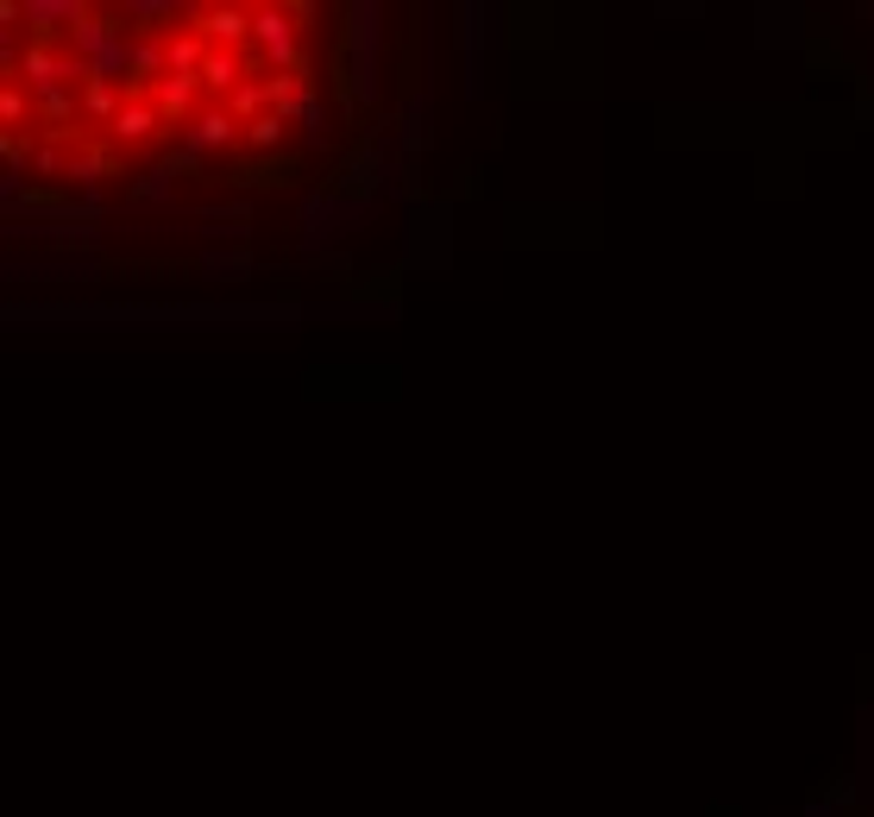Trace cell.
Listing matches in <instances>:
<instances>
[{"label":"cell","mask_w":874,"mask_h":817,"mask_svg":"<svg viewBox=\"0 0 874 817\" xmlns=\"http://www.w3.org/2000/svg\"><path fill=\"white\" fill-rule=\"evenodd\" d=\"M253 32L265 39V51H271L277 63H296V25H290V13H258Z\"/></svg>","instance_id":"cell-1"},{"label":"cell","mask_w":874,"mask_h":817,"mask_svg":"<svg viewBox=\"0 0 874 817\" xmlns=\"http://www.w3.org/2000/svg\"><path fill=\"white\" fill-rule=\"evenodd\" d=\"M202 32H208V39H227V44H239L246 32H253V20H246L239 7H214V13H202Z\"/></svg>","instance_id":"cell-2"},{"label":"cell","mask_w":874,"mask_h":817,"mask_svg":"<svg viewBox=\"0 0 874 817\" xmlns=\"http://www.w3.org/2000/svg\"><path fill=\"white\" fill-rule=\"evenodd\" d=\"M152 126H157L152 107H120V114H114V138H145Z\"/></svg>","instance_id":"cell-3"},{"label":"cell","mask_w":874,"mask_h":817,"mask_svg":"<svg viewBox=\"0 0 874 817\" xmlns=\"http://www.w3.org/2000/svg\"><path fill=\"white\" fill-rule=\"evenodd\" d=\"M195 63H202V44L195 39H171V76H189Z\"/></svg>","instance_id":"cell-6"},{"label":"cell","mask_w":874,"mask_h":817,"mask_svg":"<svg viewBox=\"0 0 874 817\" xmlns=\"http://www.w3.org/2000/svg\"><path fill=\"white\" fill-rule=\"evenodd\" d=\"M234 76H239L234 58H208L202 63V82H208V89H234Z\"/></svg>","instance_id":"cell-7"},{"label":"cell","mask_w":874,"mask_h":817,"mask_svg":"<svg viewBox=\"0 0 874 817\" xmlns=\"http://www.w3.org/2000/svg\"><path fill=\"white\" fill-rule=\"evenodd\" d=\"M220 138H234V120L227 114H202L195 120V133H189V145L202 152V145H220Z\"/></svg>","instance_id":"cell-4"},{"label":"cell","mask_w":874,"mask_h":817,"mask_svg":"<svg viewBox=\"0 0 874 817\" xmlns=\"http://www.w3.org/2000/svg\"><path fill=\"white\" fill-rule=\"evenodd\" d=\"M189 95H195V82L189 76H171L164 89H157V107H164V114H183V107H189Z\"/></svg>","instance_id":"cell-5"}]
</instances>
